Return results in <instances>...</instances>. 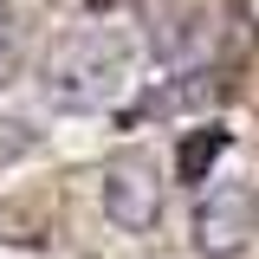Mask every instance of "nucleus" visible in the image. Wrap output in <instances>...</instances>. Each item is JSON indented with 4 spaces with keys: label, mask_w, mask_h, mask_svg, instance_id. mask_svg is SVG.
<instances>
[{
    "label": "nucleus",
    "mask_w": 259,
    "mask_h": 259,
    "mask_svg": "<svg viewBox=\"0 0 259 259\" xmlns=\"http://www.w3.org/2000/svg\"><path fill=\"white\" fill-rule=\"evenodd\" d=\"M130 84V39L117 26H78L52 39V52L39 59V91L59 110H104Z\"/></svg>",
    "instance_id": "nucleus-1"
},
{
    "label": "nucleus",
    "mask_w": 259,
    "mask_h": 259,
    "mask_svg": "<svg viewBox=\"0 0 259 259\" xmlns=\"http://www.w3.org/2000/svg\"><path fill=\"white\" fill-rule=\"evenodd\" d=\"M97 207L123 233H156L162 227V168L143 149H123L97 168Z\"/></svg>",
    "instance_id": "nucleus-2"
},
{
    "label": "nucleus",
    "mask_w": 259,
    "mask_h": 259,
    "mask_svg": "<svg viewBox=\"0 0 259 259\" xmlns=\"http://www.w3.org/2000/svg\"><path fill=\"white\" fill-rule=\"evenodd\" d=\"M259 233V201L246 182H201L194 201V253L201 259H240Z\"/></svg>",
    "instance_id": "nucleus-3"
},
{
    "label": "nucleus",
    "mask_w": 259,
    "mask_h": 259,
    "mask_svg": "<svg viewBox=\"0 0 259 259\" xmlns=\"http://www.w3.org/2000/svg\"><path fill=\"white\" fill-rule=\"evenodd\" d=\"M26 52H32V13H26V0H0V91L26 71Z\"/></svg>",
    "instance_id": "nucleus-4"
},
{
    "label": "nucleus",
    "mask_w": 259,
    "mask_h": 259,
    "mask_svg": "<svg viewBox=\"0 0 259 259\" xmlns=\"http://www.w3.org/2000/svg\"><path fill=\"white\" fill-rule=\"evenodd\" d=\"M221 149H227V130H188V136H182V156H175V168H182V182H194V188H201V182H207V168H214V162H221Z\"/></svg>",
    "instance_id": "nucleus-5"
},
{
    "label": "nucleus",
    "mask_w": 259,
    "mask_h": 259,
    "mask_svg": "<svg viewBox=\"0 0 259 259\" xmlns=\"http://www.w3.org/2000/svg\"><path fill=\"white\" fill-rule=\"evenodd\" d=\"M26 149H32V130H26V123H13V117H0V162L26 156Z\"/></svg>",
    "instance_id": "nucleus-6"
}]
</instances>
